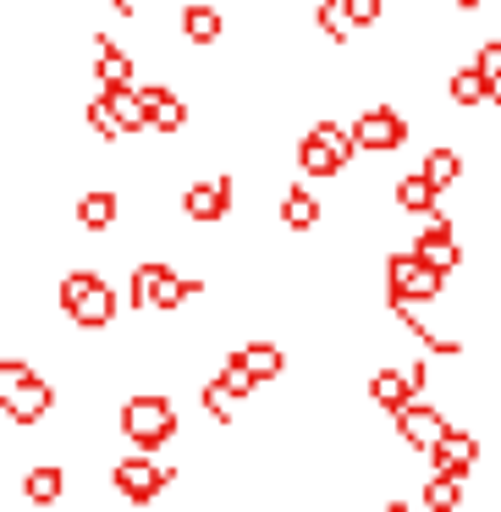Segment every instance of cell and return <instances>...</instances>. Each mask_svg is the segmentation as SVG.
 Wrapping results in <instances>:
<instances>
[{
	"instance_id": "1",
	"label": "cell",
	"mask_w": 501,
	"mask_h": 512,
	"mask_svg": "<svg viewBox=\"0 0 501 512\" xmlns=\"http://www.w3.org/2000/svg\"><path fill=\"white\" fill-rule=\"evenodd\" d=\"M292 160H298V177H303V182H336V177H342V171L358 160L353 127H347V122H331V116H320V122H314L309 133L298 138Z\"/></svg>"
},
{
	"instance_id": "2",
	"label": "cell",
	"mask_w": 501,
	"mask_h": 512,
	"mask_svg": "<svg viewBox=\"0 0 501 512\" xmlns=\"http://www.w3.org/2000/svg\"><path fill=\"white\" fill-rule=\"evenodd\" d=\"M56 408V386L39 375L28 358H0V413L6 424H45Z\"/></svg>"
},
{
	"instance_id": "3",
	"label": "cell",
	"mask_w": 501,
	"mask_h": 512,
	"mask_svg": "<svg viewBox=\"0 0 501 512\" xmlns=\"http://www.w3.org/2000/svg\"><path fill=\"white\" fill-rule=\"evenodd\" d=\"M199 292H204V281L171 270L166 259H144V265H133V276H127V303H133L138 314H177L182 303L199 298Z\"/></svg>"
},
{
	"instance_id": "4",
	"label": "cell",
	"mask_w": 501,
	"mask_h": 512,
	"mask_svg": "<svg viewBox=\"0 0 501 512\" xmlns=\"http://www.w3.org/2000/svg\"><path fill=\"white\" fill-rule=\"evenodd\" d=\"M116 430L127 435V446H133V452H160V446L177 441L182 413H177V402L160 397V391H138V397L122 402V413H116Z\"/></svg>"
},
{
	"instance_id": "5",
	"label": "cell",
	"mask_w": 501,
	"mask_h": 512,
	"mask_svg": "<svg viewBox=\"0 0 501 512\" xmlns=\"http://www.w3.org/2000/svg\"><path fill=\"white\" fill-rule=\"evenodd\" d=\"M56 303L78 331H105V325L116 320V309H122L116 287L105 276H94V270H67L61 287H56Z\"/></svg>"
},
{
	"instance_id": "6",
	"label": "cell",
	"mask_w": 501,
	"mask_h": 512,
	"mask_svg": "<svg viewBox=\"0 0 501 512\" xmlns=\"http://www.w3.org/2000/svg\"><path fill=\"white\" fill-rule=\"evenodd\" d=\"M177 479H182V468L160 463L155 452H127V457H116V463H111V490H116V496H122L133 512L155 507V501L166 496Z\"/></svg>"
},
{
	"instance_id": "7",
	"label": "cell",
	"mask_w": 501,
	"mask_h": 512,
	"mask_svg": "<svg viewBox=\"0 0 501 512\" xmlns=\"http://www.w3.org/2000/svg\"><path fill=\"white\" fill-rule=\"evenodd\" d=\"M380 276H386V303H419V309L441 303L446 298V281H452V276H441L435 265H424L413 248H391Z\"/></svg>"
},
{
	"instance_id": "8",
	"label": "cell",
	"mask_w": 501,
	"mask_h": 512,
	"mask_svg": "<svg viewBox=\"0 0 501 512\" xmlns=\"http://www.w3.org/2000/svg\"><path fill=\"white\" fill-rule=\"evenodd\" d=\"M369 402H375L380 413H402L408 402H419L424 391H430V364L424 358H408V364H380L375 375H369Z\"/></svg>"
},
{
	"instance_id": "9",
	"label": "cell",
	"mask_w": 501,
	"mask_h": 512,
	"mask_svg": "<svg viewBox=\"0 0 501 512\" xmlns=\"http://www.w3.org/2000/svg\"><path fill=\"white\" fill-rule=\"evenodd\" d=\"M347 127H353L358 155H397V149L413 138V122L397 111V105H386V100H380V105H364V111H358Z\"/></svg>"
},
{
	"instance_id": "10",
	"label": "cell",
	"mask_w": 501,
	"mask_h": 512,
	"mask_svg": "<svg viewBox=\"0 0 501 512\" xmlns=\"http://www.w3.org/2000/svg\"><path fill=\"white\" fill-rule=\"evenodd\" d=\"M391 430H397V441H402V452H413V457H430L435 452V441H441L446 430H452V419H446V408H435V402H408L402 413H391Z\"/></svg>"
},
{
	"instance_id": "11",
	"label": "cell",
	"mask_w": 501,
	"mask_h": 512,
	"mask_svg": "<svg viewBox=\"0 0 501 512\" xmlns=\"http://www.w3.org/2000/svg\"><path fill=\"white\" fill-rule=\"evenodd\" d=\"M479 457H485V441H479V430H468V424H452V430L435 441L430 452V474H446V479H474L479 474Z\"/></svg>"
},
{
	"instance_id": "12",
	"label": "cell",
	"mask_w": 501,
	"mask_h": 512,
	"mask_svg": "<svg viewBox=\"0 0 501 512\" xmlns=\"http://www.w3.org/2000/svg\"><path fill=\"white\" fill-rule=\"evenodd\" d=\"M413 254L424 259V265H435L441 276H452V270H463V237H457V226H452V215H430V221L413 232Z\"/></svg>"
},
{
	"instance_id": "13",
	"label": "cell",
	"mask_w": 501,
	"mask_h": 512,
	"mask_svg": "<svg viewBox=\"0 0 501 512\" xmlns=\"http://www.w3.org/2000/svg\"><path fill=\"white\" fill-rule=\"evenodd\" d=\"M237 204V182L232 177H204V182H188L182 188V215L193 226H221Z\"/></svg>"
},
{
	"instance_id": "14",
	"label": "cell",
	"mask_w": 501,
	"mask_h": 512,
	"mask_svg": "<svg viewBox=\"0 0 501 512\" xmlns=\"http://www.w3.org/2000/svg\"><path fill=\"white\" fill-rule=\"evenodd\" d=\"M276 215H281V226L287 232H314V226L325 221V199L314 193V182H287V193H281V204H276Z\"/></svg>"
},
{
	"instance_id": "15",
	"label": "cell",
	"mask_w": 501,
	"mask_h": 512,
	"mask_svg": "<svg viewBox=\"0 0 501 512\" xmlns=\"http://www.w3.org/2000/svg\"><path fill=\"white\" fill-rule=\"evenodd\" d=\"M391 204H397L402 215L430 221V215H441V188H435L424 171H402V177H391Z\"/></svg>"
},
{
	"instance_id": "16",
	"label": "cell",
	"mask_w": 501,
	"mask_h": 512,
	"mask_svg": "<svg viewBox=\"0 0 501 512\" xmlns=\"http://www.w3.org/2000/svg\"><path fill=\"white\" fill-rule=\"evenodd\" d=\"M149 105V133L160 138H177L182 127H188V100H182L177 89H166V83H149V89H138Z\"/></svg>"
},
{
	"instance_id": "17",
	"label": "cell",
	"mask_w": 501,
	"mask_h": 512,
	"mask_svg": "<svg viewBox=\"0 0 501 512\" xmlns=\"http://www.w3.org/2000/svg\"><path fill=\"white\" fill-rule=\"evenodd\" d=\"M23 501H28V507H39V512L61 507V501H67V468H61V463L23 468Z\"/></svg>"
},
{
	"instance_id": "18",
	"label": "cell",
	"mask_w": 501,
	"mask_h": 512,
	"mask_svg": "<svg viewBox=\"0 0 501 512\" xmlns=\"http://www.w3.org/2000/svg\"><path fill=\"white\" fill-rule=\"evenodd\" d=\"M182 39H188L193 50H215L226 39V17L221 6H210V0H188L182 6Z\"/></svg>"
},
{
	"instance_id": "19",
	"label": "cell",
	"mask_w": 501,
	"mask_h": 512,
	"mask_svg": "<svg viewBox=\"0 0 501 512\" xmlns=\"http://www.w3.org/2000/svg\"><path fill=\"white\" fill-rule=\"evenodd\" d=\"M237 358H243V369L259 380V386H270V380L287 375V353H281V342H270V336H254V342L232 347Z\"/></svg>"
},
{
	"instance_id": "20",
	"label": "cell",
	"mask_w": 501,
	"mask_h": 512,
	"mask_svg": "<svg viewBox=\"0 0 501 512\" xmlns=\"http://www.w3.org/2000/svg\"><path fill=\"white\" fill-rule=\"evenodd\" d=\"M419 171H424V177H430L441 193H452L457 182L468 177V160H463V149H457V144H430V149H424V160H419Z\"/></svg>"
},
{
	"instance_id": "21",
	"label": "cell",
	"mask_w": 501,
	"mask_h": 512,
	"mask_svg": "<svg viewBox=\"0 0 501 512\" xmlns=\"http://www.w3.org/2000/svg\"><path fill=\"white\" fill-rule=\"evenodd\" d=\"M446 105H452V111H479V105H490V78L479 67L446 72Z\"/></svg>"
},
{
	"instance_id": "22",
	"label": "cell",
	"mask_w": 501,
	"mask_h": 512,
	"mask_svg": "<svg viewBox=\"0 0 501 512\" xmlns=\"http://www.w3.org/2000/svg\"><path fill=\"white\" fill-rule=\"evenodd\" d=\"M94 78H100V89H127L133 83V56L105 34L94 39Z\"/></svg>"
},
{
	"instance_id": "23",
	"label": "cell",
	"mask_w": 501,
	"mask_h": 512,
	"mask_svg": "<svg viewBox=\"0 0 501 512\" xmlns=\"http://www.w3.org/2000/svg\"><path fill=\"white\" fill-rule=\"evenodd\" d=\"M314 28L331 39V50H347L358 39V23L347 17V0H314Z\"/></svg>"
},
{
	"instance_id": "24",
	"label": "cell",
	"mask_w": 501,
	"mask_h": 512,
	"mask_svg": "<svg viewBox=\"0 0 501 512\" xmlns=\"http://www.w3.org/2000/svg\"><path fill=\"white\" fill-rule=\"evenodd\" d=\"M122 221V199H116L111 188H94L78 199V226L83 232H111V226Z\"/></svg>"
},
{
	"instance_id": "25",
	"label": "cell",
	"mask_w": 501,
	"mask_h": 512,
	"mask_svg": "<svg viewBox=\"0 0 501 512\" xmlns=\"http://www.w3.org/2000/svg\"><path fill=\"white\" fill-rule=\"evenodd\" d=\"M463 479H446V474H424V485H419V507L424 512H468V501H463Z\"/></svg>"
},
{
	"instance_id": "26",
	"label": "cell",
	"mask_w": 501,
	"mask_h": 512,
	"mask_svg": "<svg viewBox=\"0 0 501 512\" xmlns=\"http://www.w3.org/2000/svg\"><path fill=\"white\" fill-rule=\"evenodd\" d=\"M105 100H111V111H116V122H122L127 138L149 133V105H144V94H138L133 83H127V89H105Z\"/></svg>"
},
{
	"instance_id": "27",
	"label": "cell",
	"mask_w": 501,
	"mask_h": 512,
	"mask_svg": "<svg viewBox=\"0 0 501 512\" xmlns=\"http://www.w3.org/2000/svg\"><path fill=\"white\" fill-rule=\"evenodd\" d=\"M199 408H204V419L221 424V430H232V424H237V397L221 386V380H204V386H199Z\"/></svg>"
},
{
	"instance_id": "28",
	"label": "cell",
	"mask_w": 501,
	"mask_h": 512,
	"mask_svg": "<svg viewBox=\"0 0 501 512\" xmlns=\"http://www.w3.org/2000/svg\"><path fill=\"white\" fill-rule=\"evenodd\" d=\"M215 380H221V386L232 391L237 402H248V397H254V391H259V380H254V375H248V369H243V358H237V353H226V358H221V369H215Z\"/></svg>"
},
{
	"instance_id": "29",
	"label": "cell",
	"mask_w": 501,
	"mask_h": 512,
	"mask_svg": "<svg viewBox=\"0 0 501 512\" xmlns=\"http://www.w3.org/2000/svg\"><path fill=\"white\" fill-rule=\"evenodd\" d=\"M89 127H94V138H105V144H116V138H127V133H122V122H116V111H111V100H105V94H94V105H89Z\"/></svg>"
},
{
	"instance_id": "30",
	"label": "cell",
	"mask_w": 501,
	"mask_h": 512,
	"mask_svg": "<svg viewBox=\"0 0 501 512\" xmlns=\"http://www.w3.org/2000/svg\"><path fill=\"white\" fill-rule=\"evenodd\" d=\"M347 17L358 23V34H364V28H380L386 23V0H347Z\"/></svg>"
},
{
	"instance_id": "31",
	"label": "cell",
	"mask_w": 501,
	"mask_h": 512,
	"mask_svg": "<svg viewBox=\"0 0 501 512\" xmlns=\"http://www.w3.org/2000/svg\"><path fill=\"white\" fill-rule=\"evenodd\" d=\"M474 67L485 72L490 83H501V39H479V50H474Z\"/></svg>"
},
{
	"instance_id": "32",
	"label": "cell",
	"mask_w": 501,
	"mask_h": 512,
	"mask_svg": "<svg viewBox=\"0 0 501 512\" xmlns=\"http://www.w3.org/2000/svg\"><path fill=\"white\" fill-rule=\"evenodd\" d=\"M380 512H424L419 501H408V496H386L380 501Z\"/></svg>"
},
{
	"instance_id": "33",
	"label": "cell",
	"mask_w": 501,
	"mask_h": 512,
	"mask_svg": "<svg viewBox=\"0 0 501 512\" xmlns=\"http://www.w3.org/2000/svg\"><path fill=\"white\" fill-rule=\"evenodd\" d=\"M452 12H463V17H474V12H485V6H496V0H446Z\"/></svg>"
},
{
	"instance_id": "34",
	"label": "cell",
	"mask_w": 501,
	"mask_h": 512,
	"mask_svg": "<svg viewBox=\"0 0 501 512\" xmlns=\"http://www.w3.org/2000/svg\"><path fill=\"white\" fill-rule=\"evenodd\" d=\"M490 111L501 116V83H490Z\"/></svg>"
},
{
	"instance_id": "35",
	"label": "cell",
	"mask_w": 501,
	"mask_h": 512,
	"mask_svg": "<svg viewBox=\"0 0 501 512\" xmlns=\"http://www.w3.org/2000/svg\"><path fill=\"white\" fill-rule=\"evenodd\" d=\"M111 6H116V12H122V17H133V0H111Z\"/></svg>"
}]
</instances>
